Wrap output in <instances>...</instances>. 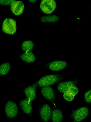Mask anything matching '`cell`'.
I'll return each instance as SVG.
<instances>
[{
    "mask_svg": "<svg viewBox=\"0 0 91 122\" xmlns=\"http://www.w3.org/2000/svg\"><path fill=\"white\" fill-rule=\"evenodd\" d=\"M65 76L60 74H49L41 77L36 82L38 86L40 87L49 86L62 82Z\"/></svg>",
    "mask_w": 91,
    "mask_h": 122,
    "instance_id": "1",
    "label": "cell"
},
{
    "mask_svg": "<svg viewBox=\"0 0 91 122\" xmlns=\"http://www.w3.org/2000/svg\"><path fill=\"white\" fill-rule=\"evenodd\" d=\"M5 112L8 120L11 121L15 118L18 114L17 105L14 102L8 100L5 106Z\"/></svg>",
    "mask_w": 91,
    "mask_h": 122,
    "instance_id": "2",
    "label": "cell"
},
{
    "mask_svg": "<svg viewBox=\"0 0 91 122\" xmlns=\"http://www.w3.org/2000/svg\"><path fill=\"white\" fill-rule=\"evenodd\" d=\"M89 113L88 107L84 106L73 110L70 117L73 122H79L85 119Z\"/></svg>",
    "mask_w": 91,
    "mask_h": 122,
    "instance_id": "3",
    "label": "cell"
},
{
    "mask_svg": "<svg viewBox=\"0 0 91 122\" xmlns=\"http://www.w3.org/2000/svg\"><path fill=\"white\" fill-rule=\"evenodd\" d=\"M16 22L14 19L6 18L4 21L2 25V30L5 33L13 35L16 30Z\"/></svg>",
    "mask_w": 91,
    "mask_h": 122,
    "instance_id": "4",
    "label": "cell"
},
{
    "mask_svg": "<svg viewBox=\"0 0 91 122\" xmlns=\"http://www.w3.org/2000/svg\"><path fill=\"white\" fill-rule=\"evenodd\" d=\"M39 113L40 118L43 121L47 122L50 119L51 111L48 104L44 103L41 106L39 109Z\"/></svg>",
    "mask_w": 91,
    "mask_h": 122,
    "instance_id": "5",
    "label": "cell"
},
{
    "mask_svg": "<svg viewBox=\"0 0 91 122\" xmlns=\"http://www.w3.org/2000/svg\"><path fill=\"white\" fill-rule=\"evenodd\" d=\"M31 102L28 99H25L20 100L19 103V107L23 113L31 118H32L33 111Z\"/></svg>",
    "mask_w": 91,
    "mask_h": 122,
    "instance_id": "6",
    "label": "cell"
},
{
    "mask_svg": "<svg viewBox=\"0 0 91 122\" xmlns=\"http://www.w3.org/2000/svg\"><path fill=\"white\" fill-rule=\"evenodd\" d=\"M56 7L55 2L54 0H42L40 5V7L42 11L47 14L51 13Z\"/></svg>",
    "mask_w": 91,
    "mask_h": 122,
    "instance_id": "7",
    "label": "cell"
},
{
    "mask_svg": "<svg viewBox=\"0 0 91 122\" xmlns=\"http://www.w3.org/2000/svg\"><path fill=\"white\" fill-rule=\"evenodd\" d=\"M68 66L67 62L63 60H57L49 62L46 64L45 66L50 70L55 71L62 70Z\"/></svg>",
    "mask_w": 91,
    "mask_h": 122,
    "instance_id": "8",
    "label": "cell"
},
{
    "mask_svg": "<svg viewBox=\"0 0 91 122\" xmlns=\"http://www.w3.org/2000/svg\"><path fill=\"white\" fill-rule=\"evenodd\" d=\"M38 87L36 82L25 87L23 92L27 99L31 102L34 100L36 97V90Z\"/></svg>",
    "mask_w": 91,
    "mask_h": 122,
    "instance_id": "9",
    "label": "cell"
},
{
    "mask_svg": "<svg viewBox=\"0 0 91 122\" xmlns=\"http://www.w3.org/2000/svg\"><path fill=\"white\" fill-rule=\"evenodd\" d=\"M41 93L43 97L46 100L52 102L56 101L55 92L54 89L50 86L41 87Z\"/></svg>",
    "mask_w": 91,
    "mask_h": 122,
    "instance_id": "10",
    "label": "cell"
},
{
    "mask_svg": "<svg viewBox=\"0 0 91 122\" xmlns=\"http://www.w3.org/2000/svg\"><path fill=\"white\" fill-rule=\"evenodd\" d=\"M79 83V81L76 79L74 81H68L60 82L57 85L58 90L60 93L64 94L68 91V89L72 86H76Z\"/></svg>",
    "mask_w": 91,
    "mask_h": 122,
    "instance_id": "11",
    "label": "cell"
},
{
    "mask_svg": "<svg viewBox=\"0 0 91 122\" xmlns=\"http://www.w3.org/2000/svg\"><path fill=\"white\" fill-rule=\"evenodd\" d=\"M24 9L23 3L21 1L13 0L10 4L11 10L16 15L21 14L23 13Z\"/></svg>",
    "mask_w": 91,
    "mask_h": 122,
    "instance_id": "12",
    "label": "cell"
},
{
    "mask_svg": "<svg viewBox=\"0 0 91 122\" xmlns=\"http://www.w3.org/2000/svg\"><path fill=\"white\" fill-rule=\"evenodd\" d=\"M51 117L52 122H62L63 120L62 111L58 109H54L51 111Z\"/></svg>",
    "mask_w": 91,
    "mask_h": 122,
    "instance_id": "13",
    "label": "cell"
},
{
    "mask_svg": "<svg viewBox=\"0 0 91 122\" xmlns=\"http://www.w3.org/2000/svg\"><path fill=\"white\" fill-rule=\"evenodd\" d=\"M19 57L22 60L28 63L33 62L36 59V57L34 54L30 51L25 52L23 53Z\"/></svg>",
    "mask_w": 91,
    "mask_h": 122,
    "instance_id": "14",
    "label": "cell"
},
{
    "mask_svg": "<svg viewBox=\"0 0 91 122\" xmlns=\"http://www.w3.org/2000/svg\"><path fill=\"white\" fill-rule=\"evenodd\" d=\"M59 20L58 17L55 15L44 16L40 18L41 22L43 23H54L57 22Z\"/></svg>",
    "mask_w": 91,
    "mask_h": 122,
    "instance_id": "15",
    "label": "cell"
},
{
    "mask_svg": "<svg viewBox=\"0 0 91 122\" xmlns=\"http://www.w3.org/2000/svg\"><path fill=\"white\" fill-rule=\"evenodd\" d=\"M11 68V66L9 62H5L0 65V77L7 74Z\"/></svg>",
    "mask_w": 91,
    "mask_h": 122,
    "instance_id": "16",
    "label": "cell"
},
{
    "mask_svg": "<svg viewBox=\"0 0 91 122\" xmlns=\"http://www.w3.org/2000/svg\"><path fill=\"white\" fill-rule=\"evenodd\" d=\"M34 44L31 41L27 40L24 41L21 46L22 50L23 51H30L32 49Z\"/></svg>",
    "mask_w": 91,
    "mask_h": 122,
    "instance_id": "17",
    "label": "cell"
},
{
    "mask_svg": "<svg viewBox=\"0 0 91 122\" xmlns=\"http://www.w3.org/2000/svg\"><path fill=\"white\" fill-rule=\"evenodd\" d=\"M91 90H90L84 93V100L86 103L90 104L91 103Z\"/></svg>",
    "mask_w": 91,
    "mask_h": 122,
    "instance_id": "18",
    "label": "cell"
},
{
    "mask_svg": "<svg viewBox=\"0 0 91 122\" xmlns=\"http://www.w3.org/2000/svg\"><path fill=\"white\" fill-rule=\"evenodd\" d=\"M75 95L68 91L64 93L63 97L64 99L68 101H71L74 99Z\"/></svg>",
    "mask_w": 91,
    "mask_h": 122,
    "instance_id": "19",
    "label": "cell"
},
{
    "mask_svg": "<svg viewBox=\"0 0 91 122\" xmlns=\"http://www.w3.org/2000/svg\"><path fill=\"white\" fill-rule=\"evenodd\" d=\"M67 91L75 96L78 93L79 90L76 86H72L68 89Z\"/></svg>",
    "mask_w": 91,
    "mask_h": 122,
    "instance_id": "20",
    "label": "cell"
},
{
    "mask_svg": "<svg viewBox=\"0 0 91 122\" xmlns=\"http://www.w3.org/2000/svg\"><path fill=\"white\" fill-rule=\"evenodd\" d=\"M12 0H0V4L2 5H10L13 1Z\"/></svg>",
    "mask_w": 91,
    "mask_h": 122,
    "instance_id": "21",
    "label": "cell"
},
{
    "mask_svg": "<svg viewBox=\"0 0 91 122\" xmlns=\"http://www.w3.org/2000/svg\"><path fill=\"white\" fill-rule=\"evenodd\" d=\"M29 1H30L31 2H35V1H36V0H29Z\"/></svg>",
    "mask_w": 91,
    "mask_h": 122,
    "instance_id": "22",
    "label": "cell"
}]
</instances>
